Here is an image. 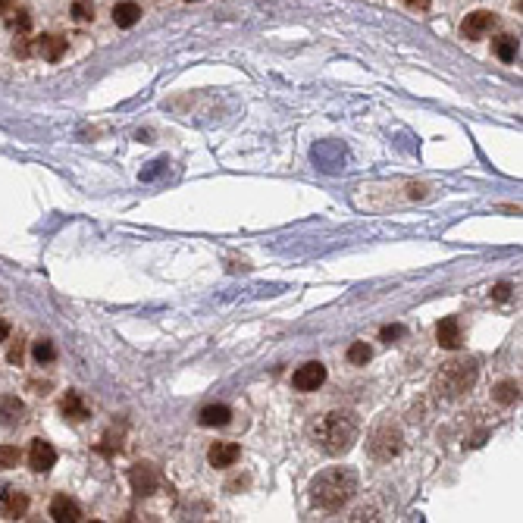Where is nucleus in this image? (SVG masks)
Listing matches in <instances>:
<instances>
[{"label":"nucleus","mask_w":523,"mask_h":523,"mask_svg":"<svg viewBox=\"0 0 523 523\" xmlns=\"http://www.w3.org/2000/svg\"><path fill=\"white\" fill-rule=\"evenodd\" d=\"M51 517H53L57 523H75V520H81L79 501H75L73 495H66V492L53 495V501H51Z\"/></svg>","instance_id":"10"},{"label":"nucleus","mask_w":523,"mask_h":523,"mask_svg":"<svg viewBox=\"0 0 523 523\" xmlns=\"http://www.w3.org/2000/svg\"><path fill=\"white\" fill-rule=\"evenodd\" d=\"M405 3H407L411 10H420V13H426V10L433 7V0H405Z\"/></svg>","instance_id":"30"},{"label":"nucleus","mask_w":523,"mask_h":523,"mask_svg":"<svg viewBox=\"0 0 523 523\" xmlns=\"http://www.w3.org/2000/svg\"><path fill=\"white\" fill-rule=\"evenodd\" d=\"M405 326H401V323H392V326H383V329H379V339H383V342H389V345H392V342H398V339H405Z\"/></svg>","instance_id":"25"},{"label":"nucleus","mask_w":523,"mask_h":523,"mask_svg":"<svg viewBox=\"0 0 523 523\" xmlns=\"http://www.w3.org/2000/svg\"><path fill=\"white\" fill-rule=\"evenodd\" d=\"M25 401L16 398V395H3L0 398V423L3 426H23L25 423Z\"/></svg>","instance_id":"11"},{"label":"nucleus","mask_w":523,"mask_h":523,"mask_svg":"<svg viewBox=\"0 0 523 523\" xmlns=\"http://www.w3.org/2000/svg\"><path fill=\"white\" fill-rule=\"evenodd\" d=\"M60 411H63V417H69V420H75V423L91 417V407L85 405V398H81L79 392H66L63 401H60Z\"/></svg>","instance_id":"15"},{"label":"nucleus","mask_w":523,"mask_h":523,"mask_svg":"<svg viewBox=\"0 0 523 523\" xmlns=\"http://www.w3.org/2000/svg\"><path fill=\"white\" fill-rule=\"evenodd\" d=\"M138 19H141V7L135 0H119L116 7H113V23H116L119 29H132Z\"/></svg>","instance_id":"17"},{"label":"nucleus","mask_w":523,"mask_h":523,"mask_svg":"<svg viewBox=\"0 0 523 523\" xmlns=\"http://www.w3.org/2000/svg\"><path fill=\"white\" fill-rule=\"evenodd\" d=\"M401 448H405V433H401L398 420H379L367 435V451L373 461H392V457H398Z\"/></svg>","instance_id":"4"},{"label":"nucleus","mask_w":523,"mask_h":523,"mask_svg":"<svg viewBox=\"0 0 523 523\" xmlns=\"http://www.w3.org/2000/svg\"><path fill=\"white\" fill-rule=\"evenodd\" d=\"M23 357H25V345H23V339H16L13 345H10V351H7V361L19 367V363H23Z\"/></svg>","instance_id":"28"},{"label":"nucleus","mask_w":523,"mask_h":523,"mask_svg":"<svg viewBox=\"0 0 523 523\" xmlns=\"http://www.w3.org/2000/svg\"><path fill=\"white\" fill-rule=\"evenodd\" d=\"M492 51H495V57H498L501 63H514V60H517V51H520V44H517L514 35H498V38L492 41Z\"/></svg>","instance_id":"19"},{"label":"nucleus","mask_w":523,"mask_h":523,"mask_svg":"<svg viewBox=\"0 0 523 523\" xmlns=\"http://www.w3.org/2000/svg\"><path fill=\"white\" fill-rule=\"evenodd\" d=\"M310 442L317 445L323 455L342 457L357 442V420L348 411H329L310 423Z\"/></svg>","instance_id":"1"},{"label":"nucleus","mask_w":523,"mask_h":523,"mask_svg":"<svg viewBox=\"0 0 523 523\" xmlns=\"http://www.w3.org/2000/svg\"><path fill=\"white\" fill-rule=\"evenodd\" d=\"M35 53H38V57H44L47 63H57V60L66 53V38H60V35L35 38Z\"/></svg>","instance_id":"14"},{"label":"nucleus","mask_w":523,"mask_h":523,"mask_svg":"<svg viewBox=\"0 0 523 523\" xmlns=\"http://www.w3.org/2000/svg\"><path fill=\"white\" fill-rule=\"evenodd\" d=\"M75 23H91L94 19V3L91 0H73V7H69Z\"/></svg>","instance_id":"22"},{"label":"nucleus","mask_w":523,"mask_h":523,"mask_svg":"<svg viewBox=\"0 0 523 523\" xmlns=\"http://www.w3.org/2000/svg\"><path fill=\"white\" fill-rule=\"evenodd\" d=\"M435 339H439V345H442V348L457 351V348H461V342H464V335H461V320H457V317H445L442 323L435 326Z\"/></svg>","instance_id":"13"},{"label":"nucleus","mask_w":523,"mask_h":523,"mask_svg":"<svg viewBox=\"0 0 523 523\" xmlns=\"http://www.w3.org/2000/svg\"><path fill=\"white\" fill-rule=\"evenodd\" d=\"M53 464H57V451H53V445L44 442V439H35L31 448H29V467L35 473H47Z\"/></svg>","instance_id":"9"},{"label":"nucleus","mask_w":523,"mask_h":523,"mask_svg":"<svg viewBox=\"0 0 523 523\" xmlns=\"http://www.w3.org/2000/svg\"><path fill=\"white\" fill-rule=\"evenodd\" d=\"M492 398L505 407L517 405V401H520V383H517V379H501V383L492 389Z\"/></svg>","instance_id":"18"},{"label":"nucleus","mask_w":523,"mask_h":523,"mask_svg":"<svg viewBox=\"0 0 523 523\" xmlns=\"http://www.w3.org/2000/svg\"><path fill=\"white\" fill-rule=\"evenodd\" d=\"M25 511H29V492L16 486H7L0 492V514L7 520H19V517H25Z\"/></svg>","instance_id":"7"},{"label":"nucleus","mask_w":523,"mask_h":523,"mask_svg":"<svg viewBox=\"0 0 523 523\" xmlns=\"http://www.w3.org/2000/svg\"><path fill=\"white\" fill-rule=\"evenodd\" d=\"M323 383H326V367L320 361H310L292 373V385H295L298 392H317Z\"/></svg>","instance_id":"5"},{"label":"nucleus","mask_w":523,"mask_h":523,"mask_svg":"<svg viewBox=\"0 0 523 523\" xmlns=\"http://www.w3.org/2000/svg\"><path fill=\"white\" fill-rule=\"evenodd\" d=\"M10 339V323L7 320H0V342H7Z\"/></svg>","instance_id":"32"},{"label":"nucleus","mask_w":523,"mask_h":523,"mask_svg":"<svg viewBox=\"0 0 523 523\" xmlns=\"http://www.w3.org/2000/svg\"><path fill=\"white\" fill-rule=\"evenodd\" d=\"M348 520H354V523H361V520H379V508L376 505H363V508H357Z\"/></svg>","instance_id":"26"},{"label":"nucleus","mask_w":523,"mask_h":523,"mask_svg":"<svg viewBox=\"0 0 523 523\" xmlns=\"http://www.w3.org/2000/svg\"><path fill=\"white\" fill-rule=\"evenodd\" d=\"M13 7H16V0H0V16H7Z\"/></svg>","instance_id":"31"},{"label":"nucleus","mask_w":523,"mask_h":523,"mask_svg":"<svg viewBox=\"0 0 523 523\" xmlns=\"http://www.w3.org/2000/svg\"><path fill=\"white\" fill-rule=\"evenodd\" d=\"M348 363H354V367H367V361L373 357V351H370L367 342H354L351 348H348Z\"/></svg>","instance_id":"21"},{"label":"nucleus","mask_w":523,"mask_h":523,"mask_svg":"<svg viewBox=\"0 0 523 523\" xmlns=\"http://www.w3.org/2000/svg\"><path fill=\"white\" fill-rule=\"evenodd\" d=\"M13 53L16 57H31V53H35V38H19V41H16L13 44Z\"/></svg>","instance_id":"27"},{"label":"nucleus","mask_w":523,"mask_h":523,"mask_svg":"<svg viewBox=\"0 0 523 523\" xmlns=\"http://www.w3.org/2000/svg\"><path fill=\"white\" fill-rule=\"evenodd\" d=\"M511 292H514V288H511V282H498V285H495L492 292H489V295H492L495 301H508Z\"/></svg>","instance_id":"29"},{"label":"nucleus","mask_w":523,"mask_h":523,"mask_svg":"<svg viewBox=\"0 0 523 523\" xmlns=\"http://www.w3.org/2000/svg\"><path fill=\"white\" fill-rule=\"evenodd\" d=\"M357 486H361L357 470H351V467H329V470L314 476V483H310V501L323 511H339L342 505H348L354 498Z\"/></svg>","instance_id":"2"},{"label":"nucleus","mask_w":523,"mask_h":523,"mask_svg":"<svg viewBox=\"0 0 523 523\" xmlns=\"http://www.w3.org/2000/svg\"><path fill=\"white\" fill-rule=\"evenodd\" d=\"M19 448L16 445H0V470H13V467H19Z\"/></svg>","instance_id":"24"},{"label":"nucleus","mask_w":523,"mask_h":523,"mask_svg":"<svg viewBox=\"0 0 523 523\" xmlns=\"http://www.w3.org/2000/svg\"><path fill=\"white\" fill-rule=\"evenodd\" d=\"M188 3H192V0H188Z\"/></svg>","instance_id":"33"},{"label":"nucleus","mask_w":523,"mask_h":523,"mask_svg":"<svg viewBox=\"0 0 523 523\" xmlns=\"http://www.w3.org/2000/svg\"><path fill=\"white\" fill-rule=\"evenodd\" d=\"M31 357H35L41 367H44V363H53L57 361V345H53L51 339H38L35 345H31Z\"/></svg>","instance_id":"20"},{"label":"nucleus","mask_w":523,"mask_h":523,"mask_svg":"<svg viewBox=\"0 0 523 523\" xmlns=\"http://www.w3.org/2000/svg\"><path fill=\"white\" fill-rule=\"evenodd\" d=\"M476 376H479V367H476L473 357H451V361H445L442 370L435 373L433 392L445 401H455L476 385Z\"/></svg>","instance_id":"3"},{"label":"nucleus","mask_w":523,"mask_h":523,"mask_svg":"<svg viewBox=\"0 0 523 523\" xmlns=\"http://www.w3.org/2000/svg\"><path fill=\"white\" fill-rule=\"evenodd\" d=\"M129 479H132L135 495H154L163 483L160 470H157L154 464H135L132 470H129Z\"/></svg>","instance_id":"6"},{"label":"nucleus","mask_w":523,"mask_h":523,"mask_svg":"<svg viewBox=\"0 0 523 523\" xmlns=\"http://www.w3.org/2000/svg\"><path fill=\"white\" fill-rule=\"evenodd\" d=\"M7 29H13V31H29L31 29V16H29V10H16V13H7Z\"/></svg>","instance_id":"23"},{"label":"nucleus","mask_w":523,"mask_h":523,"mask_svg":"<svg viewBox=\"0 0 523 523\" xmlns=\"http://www.w3.org/2000/svg\"><path fill=\"white\" fill-rule=\"evenodd\" d=\"M492 29H495V13H489V10H476L461 23V31H464L467 41H483Z\"/></svg>","instance_id":"8"},{"label":"nucleus","mask_w":523,"mask_h":523,"mask_svg":"<svg viewBox=\"0 0 523 523\" xmlns=\"http://www.w3.org/2000/svg\"><path fill=\"white\" fill-rule=\"evenodd\" d=\"M238 457H242V448H238L235 442H214L210 451H207V461H210V467H216V470L232 467Z\"/></svg>","instance_id":"12"},{"label":"nucleus","mask_w":523,"mask_h":523,"mask_svg":"<svg viewBox=\"0 0 523 523\" xmlns=\"http://www.w3.org/2000/svg\"><path fill=\"white\" fill-rule=\"evenodd\" d=\"M198 423H201V426H229V423H232V407H226V405H207V407H201Z\"/></svg>","instance_id":"16"}]
</instances>
